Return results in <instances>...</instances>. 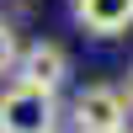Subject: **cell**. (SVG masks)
Returning <instances> with one entry per match:
<instances>
[{"label":"cell","mask_w":133,"mask_h":133,"mask_svg":"<svg viewBox=\"0 0 133 133\" xmlns=\"http://www.w3.org/2000/svg\"><path fill=\"white\" fill-rule=\"evenodd\" d=\"M123 117H128L123 91H112V85H91V91H80L69 101L75 133H112V128H123Z\"/></svg>","instance_id":"obj_2"},{"label":"cell","mask_w":133,"mask_h":133,"mask_svg":"<svg viewBox=\"0 0 133 133\" xmlns=\"http://www.w3.org/2000/svg\"><path fill=\"white\" fill-rule=\"evenodd\" d=\"M16 80L21 85H37V91H59L69 80V53L59 43H32V48L16 53Z\"/></svg>","instance_id":"obj_3"},{"label":"cell","mask_w":133,"mask_h":133,"mask_svg":"<svg viewBox=\"0 0 133 133\" xmlns=\"http://www.w3.org/2000/svg\"><path fill=\"white\" fill-rule=\"evenodd\" d=\"M112 133H128V128H112Z\"/></svg>","instance_id":"obj_7"},{"label":"cell","mask_w":133,"mask_h":133,"mask_svg":"<svg viewBox=\"0 0 133 133\" xmlns=\"http://www.w3.org/2000/svg\"><path fill=\"white\" fill-rule=\"evenodd\" d=\"M75 21L91 37H123L133 27V0H75Z\"/></svg>","instance_id":"obj_4"},{"label":"cell","mask_w":133,"mask_h":133,"mask_svg":"<svg viewBox=\"0 0 133 133\" xmlns=\"http://www.w3.org/2000/svg\"><path fill=\"white\" fill-rule=\"evenodd\" d=\"M16 53H21L16 27H11V21H0V75H11V69H16Z\"/></svg>","instance_id":"obj_5"},{"label":"cell","mask_w":133,"mask_h":133,"mask_svg":"<svg viewBox=\"0 0 133 133\" xmlns=\"http://www.w3.org/2000/svg\"><path fill=\"white\" fill-rule=\"evenodd\" d=\"M59 128V101L37 85H5L0 91V133H53Z\"/></svg>","instance_id":"obj_1"},{"label":"cell","mask_w":133,"mask_h":133,"mask_svg":"<svg viewBox=\"0 0 133 133\" xmlns=\"http://www.w3.org/2000/svg\"><path fill=\"white\" fill-rule=\"evenodd\" d=\"M123 107L133 112V69H128V85H123Z\"/></svg>","instance_id":"obj_6"}]
</instances>
